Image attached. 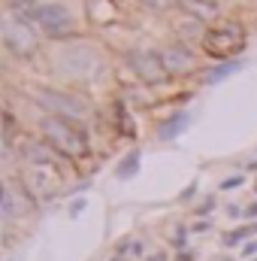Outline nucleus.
I'll return each instance as SVG.
<instances>
[{
    "mask_svg": "<svg viewBox=\"0 0 257 261\" xmlns=\"http://www.w3.org/2000/svg\"><path fill=\"white\" fill-rule=\"evenodd\" d=\"M40 130H43V137L49 140V146H52L55 152L67 155V158H82V155H88V137H85V130L79 128L76 122L61 119V116H46V119L40 122Z\"/></svg>",
    "mask_w": 257,
    "mask_h": 261,
    "instance_id": "1",
    "label": "nucleus"
},
{
    "mask_svg": "<svg viewBox=\"0 0 257 261\" xmlns=\"http://www.w3.org/2000/svg\"><path fill=\"white\" fill-rule=\"evenodd\" d=\"M242 49H245V28L239 21H221L209 28L203 37V52L218 61H233V55H239Z\"/></svg>",
    "mask_w": 257,
    "mask_h": 261,
    "instance_id": "2",
    "label": "nucleus"
},
{
    "mask_svg": "<svg viewBox=\"0 0 257 261\" xmlns=\"http://www.w3.org/2000/svg\"><path fill=\"white\" fill-rule=\"evenodd\" d=\"M0 37H3V46L12 52V55H18V58H30V55H37V49H40V40H37V34H34V28L27 24V21H21V18H15V15H3V21H0Z\"/></svg>",
    "mask_w": 257,
    "mask_h": 261,
    "instance_id": "3",
    "label": "nucleus"
},
{
    "mask_svg": "<svg viewBox=\"0 0 257 261\" xmlns=\"http://www.w3.org/2000/svg\"><path fill=\"white\" fill-rule=\"evenodd\" d=\"M61 70L73 79H97L103 73V58L94 46H70L61 52Z\"/></svg>",
    "mask_w": 257,
    "mask_h": 261,
    "instance_id": "4",
    "label": "nucleus"
},
{
    "mask_svg": "<svg viewBox=\"0 0 257 261\" xmlns=\"http://www.w3.org/2000/svg\"><path fill=\"white\" fill-rule=\"evenodd\" d=\"M34 100H37L49 116H61V119H70V122H79V119H85V113H88V107H85L79 97H73V94H67V91H58V88H37V91H34Z\"/></svg>",
    "mask_w": 257,
    "mask_h": 261,
    "instance_id": "5",
    "label": "nucleus"
},
{
    "mask_svg": "<svg viewBox=\"0 0 257 261\" xmlns=\"http://www.w3.org/2000/svg\"><path fill=\"white\" fill-rule=\"evenodd\" d=\"M124 61H127L130 73L136 79H142L145 85H160L170 76L167 67H164L160 52H151V49H130L127 55H124Z\"/></svg>",
    "mask_w": 257,
    "mask_h": 261,
    "instance_id": "6",
    "label": "nucleus"
},
{
    "mask_svg": "<svg viewBox=\"0 0 257 261\" xmlns=\"http://www.w3.org/2000/svg\"><path fill=\"white\" fill-rule=\"evenodd\" d=\"M37 24L52 40H64V37L73 34V15H70V9L61 6V3H40Z\"/></svg>",
    "mask_w": 257,
    "mask_h": 261,
    "instance_id": "7",
    "label": "nucleus"
},
{
    "mask_svg": "<svg viewBox=\"0 0 257 261\" xmlns=\"http://www.w3.org/2000/svg\"><path fill=\"white\" fill-rule=\"evenodd\" d=\"M160 58H164V67H167V73L170 76H182V73H191L194 70V52L188 46H167L164 52H160Z\"/></svg>",
    "mask_w": 257,
    "mask_h": 261,
    "instance_id": "8",
    "label": "nucleus"
},
{
    "mask_svg": "<svg viewBox=\"0 0 257 261\" xmlns=\"http://www.w3.org/2000/svg\"><path fill=\"white\" fill-rule=\"evenodd\" d=\"M179 9H185L191 18L197 21H212V18H218V12H221V6L215 3V0H179Z\"/></svg>",
    "mask_w": 257,
    "mask_h": 261,
    "instance_id": "9",
    "label": "nucleus"
},
{
    "mask_svg": "<svg viewBox=\"0 0 257 261\" xmlns=\"http://www.w3.org/2000/svg\"><path fill=\"white\" fill-rule=\"evenodd\" d=\"M188 125H191V113L179 110V113H173L167 122H160L157 137H160V140H176V137H182V134L188 130Z\"/></svg>",
    "mask_w": 257,
    "mask_h": 261,
    "instance_id": "10",
    "label": "nucleus"
},
{
    "mask_svg": "<svg viewBox=\"0 0 257 261\" xmlns=\"http://www.w3.org/2000/svg\"><path fill=\"white\" fill-rule=\"evenodd\" d=\"M6 12L30 24V21H37V15H40V3H37V0H9V9H6Z\"/></svg>",
    "mask_w": 257,
    "mask_h": 261,
    "instance_id": "11",
    "label": "nucleus"
},
{
    "mask_svg": "<svg viewBox=\"0 0 257 261\" xmlns=\"http://www.w3.org/2000/svg\"><path fill=\"white\" fill-rule=\"evenodd\" d=\"M239 61H221L218 67H212V70H206V76H203V82L206 85H218V82H224L227 76H233L236 70H239Z\"/></svg>",
    "mask_w": 257,
    "mask_h": 261,
    "instance_id": "12",
    "label": "nucleus"
},
{
    "mask_svg": "<svg viewBox=\"0 0 257 261\" xmlns=\"http://www.w3.org/2000/svg\"><path fill=\"white\" fill-rule=\"evenodd\" d=\"M136 170H139V149H133V152H127L124 155V161L118 164V179H133L136 176Z\"/></svg>",
    "mask_w": 257,
    "mask_h": 261,
    "instance_id": "13",
    "label": "nucleus"
},
{
    "mask_svg": "<svg viewBox=\"0 0 257 261\" xmlns=\"http://www.w3.org/2000/svg\"><path fill=\"white\" fill-rule=\"evenodd\" d=\"M251 234H254V228H236V231L224 234V246H236L239 240H245V237H251Z\"/></svg>",
    "mask_w": 257,
    "mask_h": 261,
    "instance_id": "14",
    "label": "nucleus"
},
{
    "mask_svg": "<svg viewBox=\"0 0 257 261\" xmlns=\"http://www.w3.org/2000/svg\"><path fill=\"white\" fill-rule=\"evenodd\" d=\"M139 3H145V6L154 9V12H167V9L179 6V0H139Z\"/></svg>",
    "mask_w": 257,
    "mask_h": 261,
    "instance_id": "15",
    "label": "nucleus"
},
{
    "mask_svg": "<svg viewBox=\"0 0 257 261\" xmlns=\"http://www.w3.org/2000/svg\"><path fill=\"white\" fill-rule=\"evenodd\" d=\"M236 186H242V176H230V179H224V189H236Z\"/></svg>",
    "mask_w": 257,
    "mask_h": 261,
    "instance_id": "16",
    "label": "nucleus"
},
{
    "mask_svg": "<svg viewBox=\"0 0 257 261\" xmlns=\"http://www.w3.org/2000/svg\"><path fill=\"white\" fill-rule=\"evenodd\" d=\"M254 252H257V240H254V243H248V246H245V255H254Z\"/></svg>",
    "mask_w": 257,
    "mask_h": 261,
    "instance_id": "17",
    "label": "nucleus"
},
{
    "mask_svg": "<svg viewBox=\"0 0 257 261\" xmlns=\"http://www.w3.org/2000/svg\"><path fill=\"white\" fill-rule=\"evenodd\" d=\"M248 216H257V206H248Z\"/></svg>",
    "mask_w": 257,
    "mask_h": 261,
    "instance_id": "18",
    "label": "nucleus"
}]
</instances>
